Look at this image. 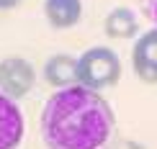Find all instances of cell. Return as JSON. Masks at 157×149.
<instances>
[{
  "mask_svg": "<svg viewBox=\"0 0 157 149\" xmlns=\"http://www.w3.org/2000/svg\"><path fill=\"white\" fill-rule=\"evenodd\" d=\"M113 108L95 90L62 88L41 111V136L47 149H106L113 139Z\"/></svg>",
  "mask_w": 157,
  "mask_h": 149,
  "instance_id": "obj_1",
  "label": "cell"
},
{
  "mask_svg": "<svg viewBox=\"0 0 157 149\" xmlns=\"http://www.w3.org/2000/svg\"><path fill=\"white\" fill-rule=\"evenodd\" d=\"M121 77L119 54L108 47H90L77 59V85L88 90H106L113 88Z\"/></svg>",
  "mask_w": 157,
  "mask_h": 149,
  "instance_id": "obj_2",
  "label": "cell"
},
{
  "mask_svg": "<svg viewBox=\"0 0 157 149\" xmlns=\"http://www.w3.org/2000/svg\"><path fill=\"white\" fill-rule=\"evenodd\" d=\"M36 82L34 64L23 57H5L0 59V93L8 95L10 100H18L31 93Z\"/></svg>",
  "mask_w": 157,
  "mask_h": 149,
  "instance_id": "obj_3",
  "label": "cell"
},
{
  "mask_svg": "<svg viewBox=\"0 0 157 149\" xmlns=\"http://www.w3.org/2000/svg\"><path fill=\"white\" fill-rule=\"evenodd\" d=\"M26 121L16 100L0 93V149H18L23 141Z\"/></svg>",
  "mask_w": 157,
  "mask_h": 149,
  "instance_id": "obj_4",
  "label": "cell"
},
{
  "mask_svg": "<svg viewBox=\"0 0 157 149\" xmlns=\"http://www.w3.org/2000/svg\"><path fill=\"white\" fill-rule=\"evenodd\" d=\"M132 64L142 82H157V28H149L136 39L132 49Z\"/></svg>",
  "mask_w": 157,
  "mask_h": 149,
  "instance_id": "obj_5",
  "label": "cell"
},
{
  "mask_svg": "<svg viewBox=\"0 0 157 149\" xmlns=\"http://www.w3.org/2000/svg\"><path fill=\"white\" fill-rule=\"evenodd\" d=\"M44 80L57 90L77 85V59L72 54H64V51L52 54L44 64Z\"/></svg>",
  "mask_w": 157,
  "mask_h": 149,
  "instance_id": "obj_6",
  "label": "cell"
},
{
  "mask_svg": "<svg viewBox=\"0 0 157 149\" xmlns=\"http://www.w3.org/2000/svg\"><path fill=\"white\" fill-rule=\"evenodd\" d=\"M44 16L54 28H72L82 18V0H44Z\"/></svg>",
  "mask_w": 157,
  "mask_h": 149,
  "instance_id": "obj_7",
  "label": "cell"
},
{
  "mask_svg": "<svg viewBox=\"0 0 157 149\" xmlns=\"http://www.w3.org/2000/svg\"><path fill=\"white\" fill-rule=\"evenodd\" d=\"M103 28H106V34L111 39H132L136 31H139V18H136V13L132 8H113L106 16V21H103Z\"/></svg>",
  "mask_w": 157,
  "mask_h": 149,
  "instance_id": "obj_8",
  "label": "cell"
},
{
  "mask_svg": "<svg viewBox=\"0 0 157 149\" xmlns=\"http://www.w3.org/2000/svg\"><path fill=\"white\" fill-rule=\"evenodd\" d=\"M139 8L144 13V18L152 21L155 28H157V0H139Z\"/></svg>",
  "mask_w": 157,
  "mask_h": 149,
  "instance_id": "obj_9",
  "label": "cell"
},
{
  "mask_svg": "<svg viewBox=\"0 0 157 149\" xmlns=\"http://www.w3.org/2000/svg\"><path fill=\"white\" fill-rule=\"evenodd\" d=\"M106 149H147V147L136 144V141H132V139H111V144Z\"/></svg>",
  "mask_w": 157,
  "mask_h": 149,
  "instance_id": "obj_10",
  "label": "cell"
},
{
  "mask_svg": "<svg viewBox=\"0 0 157 149\" xmlns=\"http://www.w3.org/2000/svg\"><path fill=\"white\" fill-rule=\"evenodd\" d=\"M21 0H0V10H8V8H16Z\"/></svg>",
  "mask_w": 157,
  "mask_h": 149,
  "instance_id": "obj_11",
  "label": "cell"
}]
</instances>
